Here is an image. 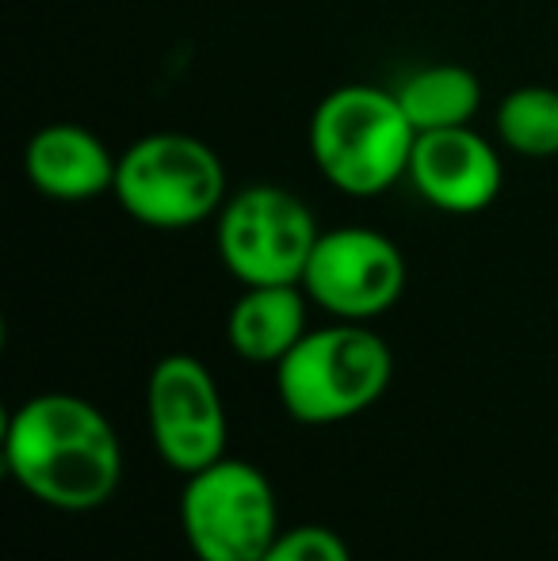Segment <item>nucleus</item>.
Wrapping results in <instances>:
<instances>
[{
  "mask_svg": "<svg viewBox=\"0 0 558 561\" xmlns=\"http://www.w3.org/2000/svg\"><path fill=\"white\" fill-rule=\"evenodd\" d=\"M12 481L58 512H96L123 481V444L112 421L77 393H35L4 428Z\"/></svg>",
  "mask_w": 558,
  "mask_h": 561,
  "instance_id": "1",
  "label": "nucleus"
},
{
  "mask_svg": "<svg viewBox=\"0 0 558 561\" xmlns=\"http://www.w3.org/2000/svg\"><path fill=\"white\" fill-rule=\"evenodd\" d=\"M418 126L402 112L395 89L341 84L318 100L306 126L314 169L349 199H375L406 180Z\"/></svg>",
  "mask_w": 558,
  "mask_h": 561,
  "instance_id": "2",
  "label": "nucleus"
},
{
  "mask_svg": "<svg viewBox=\"0 0 558 561\" xmlns=\"http://www.w3.org/2000/svg\"><path fill=\"white\" fill-rule=\"evenodd\" d=\"M395 378L390 344L364 321L310 329L276 363V393L291 421L326 428L372 409Z\"/></svg>",
  "mask_w": 558,
  "mask_h": 561,
  "instance_id": "3",
  "label": "nucleus"
},
{
  "mask_svg": "<svg viewBox=\"0 0 558 561\" xmlns=\"http://www.w3.org/2000/svg\"><path fill=\"white\" fill-rule=\"evenodd\" d=\"M115 203L146 229L176 233L218 218L230 176L215 146L184 130H153L119 153Z\"/></svg>",
  "mask_w": 558,
  "mask_h": 561,
  "instance_id": "4",
  "label": "nucleus"
},
{
  "mask_svg": "<svg viewBox=\"0 0 558 561\" xmlns=\"http://www.w3.org/2000/svg\"><path fill=\"white\" fill-rule=\"evenodd\" d=\"M180 527L195 561H261L283 531L276 489L261 466L218 458L184 478Z\"/></svg>",
  "mask_w": 558,
  "mask_h": 561,
  "instance_id": "5",
  "label": "nucleus"
},
{
  "mask_svg": "<svg viewBox=\"0 0 558 561\" xmlns=\"http://www.w3.org/2000/svg\"><path fill=\"white\" fill-rule=\"evenodd\" d=\"M318 237L314 210L283 184H246L215 218L218 260L241 287L303 283Z\"/></svg>",
  "mask_w": 558,
  "mask_h": 561,
  "instance_id": "6",
  "label": "nucleus"
},
{
  "mask_svg": "<svg viewBox=\"0 0 558 561\" xmlns=\"http://www.w3.org/2000/svg\"><path fill=\"white\" fill-rule=\"evenodd\" d=\"M410 267L387 233L367 226L321 229L303 272V290L333 321H375L406 295Z\"/></svg>",
  "mask_w": 558,
  "mask_h": 561,
  "instance_id": "7",
  "label": "nucleus"
},
{
  "mask_svg": "<svg viewBox=\"0 0 558 561\" xmlns=\"http://www.w3.org/2000/svg\"><path fill=\"white\" fill-rule=\"evenodd\" d=\"M146 421L157 455L184 478L226 458L230 421L223 390L200 355L172 352L153 363L146 382Z\"/></svg>",
  "mask_w": 558,
  "mask_h": 561,
  "instance_id": "8",
  "label": "nucleus"
},
{
  "mask_svg": "<svg viewBox=\"0 0 558 561\" xmlns=\"http://www.w3.org/2000/svg\"><path fill=\"white\" fill-rule=\"evenodd\" d=\"M406 180L432 210L467 218L498 203L505 187V164L482 130L452 126V130L418 134Z\"/></svg>",
  "mask_w": 558,
  "mask_h": 561,
  "instance_id": "9",
  "label": "nucleus"
},
{
  "mask_svg": "<svg viewBox=\"0 0 558 561\" xmlns=\"http://www.w3.org/2000/svg\"><path fill=\"white\" fill-rule=\"evenodd\" d=\"M119 153L81 123H46L23 146V176L54 203H89L115 192Z\"/></svg>",
  "mask_w": 558,
  "mask_h": 561,
  "instance_id": "10",
  "label": "nucleus"
},
{
  "mask_svg": "<svg viewBox=\"0 0 558 561\" xmlns=\"http://www.w3.org/2000/svg\"><path fill=\"white\" fill-rule=\"evenodd\" d=\"M310 298L303 283L241 287L226 318V344L253 367H276L283 355L310 333Z\"/></svg>",
  "mask_w": 558,
  "mask_h": 561,
  "instance_id": "11",
  "label": "nucleus"
},
{
  "mask_svg": "<svg viewBox=\"0 0 558 561\" xmlns=\"http://www.w3.org/2000/svg\"><path fill=\"white\" fill-rule=\"evenodd\" d=\"M402 112L410 123L424 130H452V126H470L482 112V81L475 69L459 61H432V66L413 69L395 89Z\"/></svg>",
  "mask_w": 558,
  "mask_h": 561,
  "instance_id": "12",
  "label": "nucleus"
},
{
  "mask_svg": "<svg viewBox=\"0 0 558 561\" xmlns=\"http://www.w3.org/2000/svg\"><path fill=\"white\" fill-rule=\"evenodd\" d=\"M493 134L509 153L524 161L558 157V89L551 84H521L505 92L493 107Z\"/></svg>",
  "mask_w": 558,
  "mask_h": 561,
  "instance_id": "13",
  "label": "nucleus"
},
{
  "mask_svg": "<svg viewBox=\"0 0 558 561\" xmlns=\"http://www.w3.org/2000/svg\"><path fill=\"white\" fill-rule=\"evenodd\" d=\"M261 561H352L349 542L321 524H303L280 531V539L269 547Z\"/></svg>",
  "mask_w": 558,
  "mask_h": 561,
  "instance_id": "14",
  "label": "nucleus"
}]
</instances>
